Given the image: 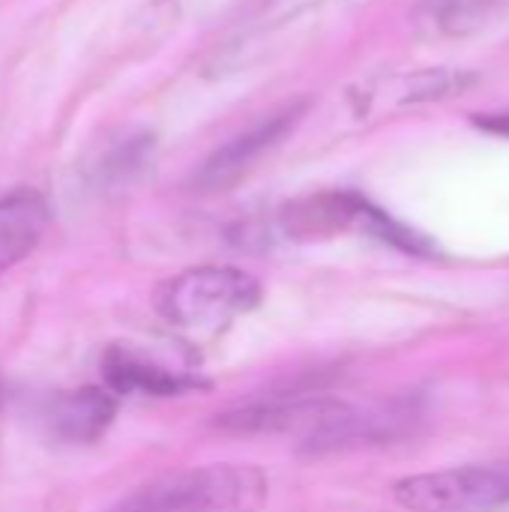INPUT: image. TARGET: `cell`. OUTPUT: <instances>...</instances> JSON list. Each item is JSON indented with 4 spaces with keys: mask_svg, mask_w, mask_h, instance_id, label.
Instances as JSON below:
<instances>
[{
    "mask_svg": "<svg viewBox=\"0 0 509 512\" xmlns=\"http://www.w3.org/2000/svg\"><path fill=\"white\" fill-rule=\"evenodd\" d=\"M261 297V282L252 273L240 267L204 264L165 279L153 294V306L171 327L210 333L249 315Z\"/></svg>",
    "mask_w": 509,
    "mask_h": 512,
    "instance_id": "1",
    "label": "cell"
},
{
    "mask_svg": "<svg viewBox=\"0 0 509 512\" xmlns=\"http://www.w3.org/2000/svg\"><path fill=\"white\" fill-rule=\"evenodd\" d=\"M270 483L249 465H207L135 489L111 512H255Z\"/></svg>",
    "mask_w": 509,
    "mask_h": 512,
    "instance_id": "2",
    "label": "cell"
},
{
    "mask_svg": "<svg viewBox=\"0 0 509 512\" xmlns=\"http://www.w3.org/2000/svg\"><path fill=\"white\" fill-rule=\"evenodd\" d=\"M393 498L408 512H498L509 507V462L462 465L405 477Z\"/></svg>",
    "mask_w": 509,
    "mask_h": 512,
    "instance_id": "3",
    "label": "cell"
},
{
    "mask_svg": "<svg viewBox=\"0 0 509 512\" xmlns=\"http://www.w3.org/2000/svg\"><path fill=\"white\" fill-rule=\"evenodd\" d=\"M351 408V402L327 393H279L222 411L216 429L228 435H297L309 453Z\"/></svg>",
    "mask_w": 509,
    "mask_h": 512,
    "instance_id": "4",
    "label": "cell"
},
{
    "mask_svg": "<svg viewBox=\"0 0 509 512\" xmlns=\"http://www.w3.org/2000/svg\"><path fill=\"white\" fill-rule=\"evenodd\" d=\"M306 114V102H291L279 111H273L270 117L258 120L255 126H249L246 132L234 135L228 144H222L219 150H213L195 171L192 183L201 192H225L231 186H237L258 162L264 153H270Z\"/></svg>",
    "mask_w": 509,
    "mask_h": 512,
    "instance_id": "5",
    "label": "cell"
},
{
    "mask_svg": "<svg viewBox=\"0 0 509 512\" xmlns=\"http://www.w3.org/2000/svg\"><path fill=\"white\" fill-rule=\"evenodd\" d=\"M51 210L45 195L18 189L0 198V276L18 267L45 237Z\"/></svg>",
    "mask_w": 509,
    "mask_h": 512,
    "instance_id": "6",
    "label": "cell"
},
{
    "mask_svg": "<svg viewBox=\"0 0 509 512\" xmlns=\"http://www.w3.org/2000/svg\"><path fill=\"white\" fill-rule=\"evenodd\" d=\"M102 375L111 393L117 396H180L186 390L201 387L198 378L186 375V372H174L165 369L141 354H132L129 348H108L102 357Z\"/></svg>",
    "mask_w": 509,
    "mask_h": 512,
    "instance_id": "7",
    "label": "cell"
},
{
    "mask_svg": "<svg viewBox=\"0 0 509 512\" xmlns=\"http://www.w3.org/2000/svg\"><path fill=\"white\" fill-rule=\"evenodd\" d=\"M114 414H117V405L108 390L81 387V390L63 393L51 402L48 423L60 441L90 444L114 423Z\"/></svg>",
    "mask_w": 509,
    "mask_h": 512,
    "instance_id": "8",
    "label": "cell"
},
{
    "mask_svg": "<svg viewBox=\"0 0 509 512\" xmlns=\"http://www.w3.org/2000/svg\"><path fill=\"white\" fill-rule=\"evenodd\" d=\"M468 84H474V75L468 72H453V69H420L411 75H396L384 84V99L390 105H420V102H435L462 93Z\"/></svg>",
    "mask_w": 509,
    "mask_h": 512,
    "instance_id": "9",
    "label": "cell"
},
{
    "mask_svg": "<svg viewBox=\"0 0 509 512\" xmlns=\"http://www.w3.org/2000/svg\"><path fill=\"white\" fill-rule=\"evenodd\" d=\"M498 0H423L426 21L450 36H465L486 24Z\"/></svg>",
    "mask_w": 509,
    "mask_h": 512,
    "instance_id": "10",
    "label": "cell"
},
{
    "mask_svg": "<svg viewBox=\"0 0 509 512\" xmlns=\"http://www.w3.org/2000/svg\"><path fill=\"white\" fill-rule=\"evenodd\" d=\"M474 123H477L480 129L492 132V135H504V138H509V111H504V114H477Z\"/></svg>",
    "mask_w": 509,
    "mask_h": 512,
    "instance_id": "11",
    "label": "cell"
}]
</instances>
